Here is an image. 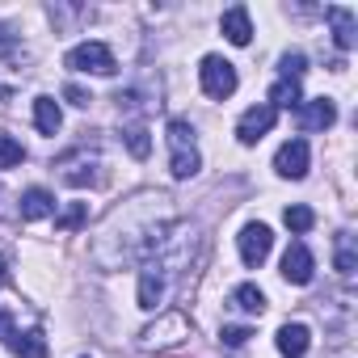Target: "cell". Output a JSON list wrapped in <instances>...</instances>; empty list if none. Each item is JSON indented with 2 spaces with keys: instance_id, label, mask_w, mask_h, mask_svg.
Segmentation results:
<instances>
[{
  "instance_id": "6da1fadb",
  "label": "cell",
  "mask_w": 358,
  "mask_h": 358,
  "mask_svg": "<svg viewBox=\"0 0 358 358\" xmlns=\"http://www.w3.org/2000/svg\"><path fill=\"white\" fill-rule=\"evenodd\" d=\"M177 224V207L169 194L160 190H143L135 199H127L122 207H114L97 232H93V245H89V257L97 270H122V266H135L143 262L160 241L164 232Z\"/></svg>"
},
{
  "instance_id": "7a4b0ae2",
  "label": "cell",
  "mask_w": 358,
  "mask_h": 358,
  "mask_svg": "<svg viewBox=\"0 0 358 358\" xmlns=\"http://www.w3.org/2000/svg\"><path fill=\"white\" fill-rule=\"evenodd\" d=\"M190 253H194V232H190V241H186V232H177V224H173V228L164 232V241L139 262V308L156 312V308L169 299L177 274H182V266L190 262Z\"/></svg>"
},
{
  "instance_id": "3957f363",
  "label": "cell",
  "mask_w": 358,
  "mask_h": 358,
  "mask_svg": "<svg viewBox=\"0 0 358 358\" xmlns=\"http://www.w3.org/2000/svg\"><path fill=\"white\" fill-rule=\"evenodd\" d=\"M190 337H194V329H190L186 312H164V316H156V324H148L139 333V350H148V354H182L190 345Z\"/></svg>"
},
{
  "instance_id": "277c9868",
  "label": "cell",
  "mask_w": 358,
  "mask_h": 358,
  "mask_svg": "<svg viewBox=\"0 0 358 358\" xmlns=\"http://www.w3.org/2000/svg\"><path fill=\"white\" fill-rule=\"evenodd\" d=\"M164 139H169V152H173L169 173L177 177V182H190V177L203 169V156H199V148H194V127H190L186 118H173V122L164 127Z\"/></svg>"
},
{
  "instance_id": "5b68a950",
  "label": "cell",
  "mask_w": 358,
  "mask_h": 358,
  "mask_svg": "<svg viewBox=\"0 0 358 358\" xmlns=\"http://www.w3.org/2000/svg\"><path fill=\"white\" fill-rule=\"evenodd\" d=\"M199 85H203V93L211 97V101H224V97H232L236 93V68L224 59V55H203V64H199Z\"/></svg>"
},
{
  "instance_id": "8992f818",
  "label": "cell",
  "mask_w": 358,
  "mask_h": 358,
  "mask_svg": "<svg viewBox=\"0 0 358 358\" xmlns=\"http://www.w3.org/2000/svg\"><path fill=\"white\" fill-rule=\"evenodd\" d=\"M64 64H68L72 72H93V76H114V72H118V59H114V51H110L106 43H80V47L68 51Z\"/></svg>"
},
{
  "instance_id": "52a82bcc",
  "label": "cell",
  "mask_w": 358,
  "mask_h": 358,
  "mask_svg": "<svg viewBox=\"0 0 358 358\" xmlns=\"http://www.w3.org/2000/svg\"><path fill=\"white\" fill-rule=\"evenodd\" d=\"M236 245H241V262H245L249 270H257V266L270 257V249H274V232H270L266 224H249V228H241Z\"/></svg>"
},
{
  "instance_id": "ba28073f",
  "label": "cell",
  "mask_w": 358,
  "mask_h": 358,
  "mask_svg": "<svg viewBox=\"0 0 358 358\" xmlns=\"http://www.w3.org/2000/svg\"><path fill=\"white\" fill-rule=\"evenodd\" d=\"M274 173L287 177V182H299V177L308 173V139H287L274 152Z\"/></svg>"
},
{
  "instance_id": "9c48e42d",
  "label": "cell",
  "mask_w": 358,
  "mask_h": 358,
  "mask_svg": "<svg viewBox=\"0 0 358 358\" xmlns=\"http://www.w3.org/2000/svg\"><path fill=\"white\" fill-rule=\"evenodd\" d=\"M312 274H316V257L308 253V245H303V241H295V245L282 253V278H287L291 287H308V282H312Z\"/></svg>"
},
{
  "instance_id": "30bf717a",
  "label": "cell",
  "mask_w": 358,
  "mask_h": 358,
  "mask_svg": "<svg viewBox=\"0 0 358 358\" xmlns=\"http://www.w3.org/2000/svg\"><path fill=\"white\" fill-rule=\"evenodd\" d=\"M274 122H278V110H270L266 101H262V106H249V110L241 114V122H236V139H241V143H257Z\"/></svg>"
},
{
  "instance_id": "8fae6325",
  "label": "cell",
  "mask_w": 358,
  "mask_h": 358,
  "mask_svg": "<svg viewBox=\"0 0 358 358\" xmlns=\"http://www.w3.org/2000/svg\"><path fill=\"white\" fill-rule=\"evenodd\" d=\"M220 30H224V38H228L232 47H249V38H253V22H249V9H245V5H232V9L220 17Z\"/></svg>"
},
{
  "instance_id": "7c38bea8",
  "label": "cell",
  "mask_w": 358,
  "mask_h": 358,
  "mask_svg": "<svg viewBox=\"0 0 358 358\" xmlns=\"http://www.w3.org/2000/svg\"><path fill=\"white\" fill-rule=\"evenodd\" d=\"M333 122H337V106L329 97H316V101L299 106V127L303 131H329Z\"/></svg>"
},
{
  "instance_id": "4fadbf2b",
  "label": "cell",
  "mask_w": 358,
  "mask_h": 358,
  "mask_svg": "<svg viewBox=\"0 0 358 358\" xmlns=\"http://www.w3.org/2000/svg\"><path fill=\"white\" fill-rule=\"evenodd\" d=\"M308 350H312V329L308 324L295 320V324H282L278 329V354L282 358H303Z\"/></svg>"
},
{
  "instance_id": "5bb4252c",
  "label": "cell",
  "mask_w": 358,
  "mask_h": 358,
  "mask_svg": "<svg viewBox=\"0 0 358 358\" xmlns=\"http://www.w3.org/2000/svg\"><path fill=\"white\" fill-rule=\"evenodd\" d=\"M47 215H55V194L43 190V186H30L22 194V220L34 224V220H47Z\"/></svg>"
},
{
  "instance_id": "9a60e30c",
  "label": "cell",
  "mask_w": 358,
  "mask_h": 358,
  "mask_svg": "<svg viewBox=\"0 0 358 358\" xmlns=\"http://www.w3.org/2000/svg\"><path fill=\"white\" fill-rule=\"evenodd\" d=\"M324 17L333 22V38H337V47H341V51H350V47L358 43V38H354V34H358L354 13H350V9H341V5H329V9H324Z\"/></svg>"
},
{
  "instance_id": "2e32d148",
  "label": "cell",
  "mask_w": 358,
  "mask_h": 358,
  "mask_svg": "<svg viewBox=\"0 0 358 358\" xmlns=\"http://www.w3.org/2000/svg\"><path fill=\"white\" fill-rule=\"evenodd\" d=\"M228 303H232L236 312H245V316H262V312H266V291H262L257 282H241V287L228 295Z\"/></svg>"
},
{
  "instance_id": "e0dca14e",
  "label": "cell",
  "mask_w": 358,
  "mask_h": 358,
  "mask_svg": "<svg viewBox=\"0 0 358 358\" xmlns=\"http://www.w3.org/2000/svg\"><path fill=\"white\" fill-rule=\"evenodd\" d=\"M270 110H299L303 106V93H299V80H287V76H278L274 85H270V101H266Z\"/></svg>"
},
{
  "instance_id": "ac0fdd59",
  "label": "cell",
  "mask_w": 358,
  "mask_h": 358,
  "mask_svg": "<svg viewBox=\"0 0 358 358\" xmlns=\"http://www.w3.org/2000/svg\"><path fill=\"white\" fill-rule=\"evenodd\" d=\"M34 127L43 135H55L64 127V114H59V101L55 97H34Z\"/></svg>"
},
{
  "instance_id": "d6986e66",
  "label": "cell",
  "mask_w": 358,
  "mask_h": 358,
  "mask_svg": "<svg viewBox=\"0 0 358 358\" xmlns=\"http://www.w3.org/2000/svg\"><path fill=\"white\" fill-rule=\"evenodd\" d=\"M26 160V148H22V139H13L9 131H0V169H17Z\"/></svg>"
},
{
  "instance_id": "ffe728a7",
  "label": "cell",
  "mask_w": 358,
  "mask_h": 358,
  "mask_svg": "<svg viewBox=\"0 0 358 358\" xmlns=\"http://www.w3.org/2000/svg\"><path fill=\"white\" fill-rule=\"evenodd\" d=\"M122 139H127V148H131L135 160H143V156L152 152V139H148V127H143V122H131V127L122 131Z\"/></svg>"
},
{
  "instance_id": "44dd1931",
  "label": "cell",
  "mask_w": 358,
  "mask_h": 358,
  "mask_svg": "<svg viewBox=\"0 0 358 358\" xmlns=\"http://www.w3.org/2000/svg\"><path fill=\"white\" fill-rule=\"evenodd\" d=\"M282 220H287V228H291V232H312V224H316L312 207H287V211H282Z\"/></svg>"
},
{
  "instance_id": "7402d4cb",
  "label": "cell",
  "mask_w": 358,
  "mask_h": 358,
  "mask_svg": "<svg viewBox=\"0 0 358 358\" xmlns=\"http://www.w3.org/2000/svg\"><path fill=\"white\" fill-rule=\"evenodd\" d=\"M333 262H337L341 274H354V262H358V257H354V236H350V232L337 236V257H333Z\"/></svg>"
},
{
  "instance_id": "603a6c76",
  "label": "cell",
  "mask_w": 358,
  "mask_h": 358,
  "mask_svg": "<svg viewBox=\"0 0 358 358\" xmlns=\"http://www.w3.org/2000/svg\"><path fill=\"white\" fill-rule=\"evenodd\" d=\"M249 337H253V329H249V324H224V329H220V341H224L228 350H241Z\"/></svg>"
},
{
  "instance_id": "cb8c5ba5",
  "label": "cell",
  "mask_w": 358,
  "mask_h": 358,
  "mask_svg": "<svg viewBox=\"0 0 358 358\" xmlns=\"http://www.w3.org/2000/svg\"><path fill=\"white\" fill-rule=\"evenodd\" d=\"M85 215H89V207H85V203H72V207H68V211L55 220V228H64V232H76V228L85 224Z\"/></svg>"
},
{
  "instance_id": "d4e9b609",
  "label": "cell",
  "mask_w": 358,
  "mask_h": 358,
  "mask_svg": "<svg viewBox=\"0 0 358 358\" xmlns=\"http://www.w3.org/2000/svg\"><path fill=\"white\" fill-rule=\"evenodd\" d=\"M278 68H282V76H287V80H299V76H303V72H308V59H303V55H299V51H287V55H282V64H278Z\"/></svg>"
},
{
  "instance_id": "484cf974",
  "label": "cell",
  "mask_w": 358,
  "mask_h": 358,
  "mask_svg": "<svg viewBox=\"0 0 358 358\" xmlns=\"http://www.w3.org/2000/svg\"><path fill=\"white\" fill-rule=\"evenodd\" d=\"M0 59H22V47H17V34L9 26H0Z\"/></svg>"
},
{
  "instance_id": "4316f807",
  "label": "cell",
  "mask_w": 358,
  "mask_h": 358,
  "mask_svg": "<svg viewBox=\"0 0 358 358\" xmlns=\"http://www.w3.org/2000/svg\"><path fill=\"white\" fill-rule=\"evenodd\" d=\"M64 97H68V101H72V106H80V110H85V106H89V101H93V97H89V93H85V89H80V85H68V89H64Z\"/></svg>"
},
{
  "instance_id": "83f0119b",
  "label": "cell",
  "mask_w": 358,
  "mask_h": 358,
  "mask_svg": "<svg viewBox=\"0 0 358 358\" xmlns=\"http://www.w3.org/2000/svg\"><path fill=\"white\" fill-rule=\"evenodd\" d=\"M5 278H9V266H5V257H0V287H5Z\"/></svg>"
}]
</instances>
